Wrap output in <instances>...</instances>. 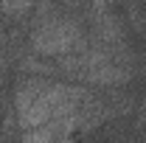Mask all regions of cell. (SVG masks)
<instances>
[{
    "mask_svg": "<svg viewBox=\"0 0 146 143\" xmlns=\"http://www.w3.org/2000/svg\"><path fill=\"white\" fill-rule=\"evenodd\" d=\"M143 14H146V0H143Z\"/></svg>",
    "mask_w": 146,
    "mask_h": 143,
    "instance_id": "5b68a950",
    "label": "cell"
},
{
    "mask_svg": "<svg viewBox=\"0 0 146 143\" xmlns=\"http://www.w3.org/2000/svg\"><path fill=\"white\" fill-rule=\"evenodd\" d=\"M90 45L87 23L79 14L59 11L28 28V51L45 59H59L68 54H82Z\"/></svg>",
    "mask_w": 146,
    "mask_h": 143,
    "instance_id": "6da1fadb",
    "label": "cell"
},
{
    "mask_svg": "<svg viewBox=\"0 0 146 143\" xmlns=\"http://www.w3.org/2000/svg\"><path fill=\"white\" fill-rule=\"evenodd\" d=\"M36 0H0V17L6 23H14L20 28H28V20Z\"/></svg>",
    "mask_w": 146,
    "mask_h": 143,
    "instance_id": "277c9868",
    "label": "cell"
},
{
    "mask_svg": "<svg viewBox=\"0 0 146 143\" xmlns=\"http://www.w3.org/2000/svg\"><path fill=\"white\" fill-rule=\"evenodd\" d=\"M118 143H129V140H118Z\"/></svg>",
    "mask_w": 146,
    "mask_h": 143,
    "instance_id": "8992f818",
    "label": "cell"
},
{
    "mask_svg": "<svg viewBox=\"0 0 146 143\" xmlns=\"http://www.w3.org/2000/svg\"><path fill=\"white\" fill-rule=\"evenodd\" d=\"M79 126L73 121H51L36 129H20L17 143H73Z\"/></svg>",
    "mask_w": 146,
    "mask_h": 143,
    "instance_id": "7a4b0ae2",
    "label": "cell"
},
{
    "mask_svg": "<svg viewBox=\"0 0 146 143\" xmlns=\"http://www.w3.org/2000/svg\"><path fill=\"white\" fill-rule=\"evenodd\" d=\"M17 76H34V79H59V68H56L54 59H45V56H36L31 51L17 59Z\"/></svg>",
    "mask_w": 146,
    "mask_h": 143,
    "instance_id": "3957f363",
    "label": "cell"
}]
</instances>
